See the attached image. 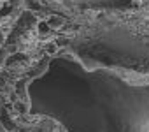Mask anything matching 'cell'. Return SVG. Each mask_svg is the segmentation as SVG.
<instances>
[{
    "label": "cell",
    "instance_id": "cell-1",
    "mask_svg": "<svg viewBox=\"0 0 149 132\" xmlns=\"http://www.w3.org/2000/svg\"><path fill=\"white\" fill-rule=\"evenodd\" d=\"M49 30H51V27H49L47 21H39V23H37V32H39V35H46V34H49Z\"/></svg>",
    "mask_w": 149,
    "mask_h": 132
},
{
    "label": "cell",
    "instance_id": "cell-2",
    "mask_svg": "<svg viewBox=\"0 0 149 132\" xmlns=\"http://www.w3.org/2000/svg\"><path fill=\"white\" fill-rule=\"evenodd\" d=\"M47 23H49L51 28H60V27L63 25V18H60V16H51V18L47 20Z\"/></svg>",
    "mask_w": 149,
    "mask_h": 132
},
{
    "label": "cell",
    "instance_id": "cell-3",
    "mask_svg": "<svg viewBox=\"0 0 149 132\" xmlns=\"http://www.w3.org/2000/svg\"><path fill=\"white\" fill-rule=\"evenodd\" d=\"M11 11H13V6H11V4H6L2 9H0V16H2V18H4V16H9Z\"/></svg>",
    "mask_w": 149,
    "mask_h": 132
},
{
    "label": "cell",
    "instance_id": "cell-4",
    "mask_svg": "<svg viewBox=\"0 0 149 132\" xmlns=\"http://www.w3.org/2000/svg\"><path fill=\"white\" fill-rule=\"evenodd\" d=\"M56 49H58L56 44H47V46H46V51H47L49 55H51V53H56Z\"/></svg>",
    "mask_w": 149,
    "mask_h": 132
},
{
    "label": "cell",
    "instance_id": "cell-5",
    "mask_svg": "<svg viewBox=\"0 0 149 132\" xmlns=\"http://www.w3.org/2000/svg\"><path fill=\"white\" fill-rule=\"evenodd\" d=\"M4 39H6V35H4V32H0V44L4 42Z\"/></svg>",
    "mask_w": 149,
    "mask_h": 132
},
{
    "label": "cell",
    "instance_id": "cell-6",
    "mask_svg": "<svg viewBox=\"0 0 149 132\" xmlns=\"http://www.w3.org/2000/svg\"><path fill=\"white\" fill-rule=\"evenodd\" d=\"M18 2H19V0H11V6H16Z\"/></svg>",
    "mask_w": 149,
    "mask_h": 132
}]
</instances>
